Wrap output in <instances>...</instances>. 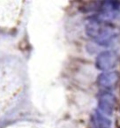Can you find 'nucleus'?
<instances>
[{
	"label": "nucleus",
	"instance_id": "nucleus-1",
	"mask_svg": "<svg viewBox=\"0 0 120 128\" xmlns=\"http://www.w3.org/2000/svg\"><path fill=\"white\" fill-rule=\"evenodd\" d=\"M85 32L96 44L110 47L120 41V28L98 16H91L85 21Z\"/></svg>",
	"mask_w": 120,
	"mask_h": 128
},
{
	"label": "nucleus",
	"instance_id": "nucleus-2",
	"mask_svg": "<svg viewBox=\"0 0 120 128\" xmlns=\"http://www.w3.org/2000/svg\"><path fill=\"white\" fill-rule=\"evenodd\" d=\"M116 107V98L114 94L105 90L100 93L98 97V110L102 115L110 117Z\"/></svg>",
	"mask_w": 120,
	"mask_h": 128
},
{
	"label": "nucleus",
	"instance_id": "nucleus-3",
	"mask_svg": "<svg viewBox=\"0 0 120 128\" xmlns=\"http://www.w3.org/2000/svg\"><path fill=\"white\" fill-rule=\"evenodd\" d=\"M119 61V56L112 50H106L101 52L96 58V66L98 69L108 72L113 69Z\"/></svg>",
	"mask_w": 120,
	"mask_h": 128
},
{
	"label": "nucleus",
	"instance_id": "nucleus-4",
	"mask_svg": "<svg viewBox=\"0 0 120 128\" xmlns=\"http://www.w3.org/2000/svg\"><path fill=\"white\" fill-rule=\"evenodd\" d=\"M98 10H99L101 19L106 21L112 20L119 16L120 14V2L119 1H103L98 2Z\"/></svg>",
	"mask_w": 120,
	"mask_h": 128
},
{
	"label": "nucleus",
	"instance_id": "nucleus-5",
	"mask_svg": "<svg viewBox=\"0 0 120 128\" xmlns=\"http://www.w3.org/2000/svg\"><path fill=\"white\" fill-rule=\"evenodd\" d=\"M120 80V75L116 71H108L102 72L97 77V84L99 87L108 90L116 87Z\"/></svg>",
	"mask_w": 120,
	"mask_h": 128
},
{
	"label": "nucleus",
	"instance_id": "nucleus-6",
	"mask_svg": "<svg viewBox=\"0 0 120 128\" xmlns=\"http://www.w3.org/2000/svg\"><path fill=\"white\" fill-rule=\"evenodd\" d=\"M92 121L97 128H110L111 126V121L98 111H96L94 115H92Z\"/></svg>",
	"mask_w": 120,
	"mask_h": 128
}]
</instances>
